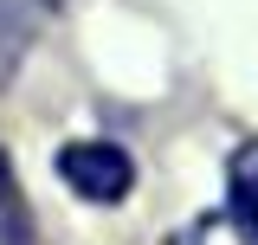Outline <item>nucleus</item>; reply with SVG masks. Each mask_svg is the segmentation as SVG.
<instances>
[{
    "mask_svg": "<svg viewBox=\"0 0 258 245\" xmlns=\"http://www.w3.org/2000/svg\"><path fill=\"white\" fill-rule=\"evenodd\" d=\"M226 213L239 226V239L258 245V136L239 142L232 161H226Z\"/></svg>",
    "mask_w": 258,
    "mask_h": 245,
    "instance_id": "f03ea898",
    "label": "nucleus"
},
{
    "mask_svg": "<svg viewBox=\"0 0 258 245\" xmlns=\"http://www.w3.org/2000/svg\"><path fill=\"white\" fill-rule=\"evenodd\" d=\"M58 181L78 200H91V207H116L136 187V161L116 142H64L58 149Z\"/></svg>",
    "mask_w": 258,
    "mask_h": 245,
    "instance_id": "f257e3e1",
    "label": "nucleus"
},
{
    "mask_svg": "<svg viewBox=\"0 0 258 245\" xmlns=\"http://www.w3.org/2000/svg\"><path fill=\"white\" fill-rule=\"evenodd\" d=\"M0 245H32V207L20 181H13V161L0 155Z\"/></svg>",
    "mask_w": 258,
    "mask_h": 245,
    "instance_id": "20e7f679",
    "label": "nucleus"
},
{
    "mask_svg": "<svg viewBox=\"0 0 258 245\" xmlns=\"http://www.w3.org/2000/svg\"><path fill=\"white\" fill-rule=\"evenodd\" d=\"M26 39H32L26 0H0V91L13 84V71H20V58H26Z\"/></svg>",
    "mask_w": 258,
    "mask_h": 245,
    "instance_id": "7ed1b4c3",
    "label": "nucleus"
}]
</instances>
